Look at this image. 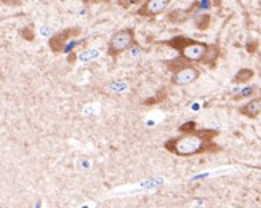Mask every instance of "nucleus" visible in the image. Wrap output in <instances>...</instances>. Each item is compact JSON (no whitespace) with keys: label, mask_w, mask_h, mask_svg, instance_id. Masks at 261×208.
I'll use <instances>...</instances> for the list:
<instances>
[{"label":"nucleus","mask_w":261,"mask_h":208,"mask_svg":"<svg viewBox=\"0 0 261 208\" xmlns=\"http://www.w3.org/2000/svg\"><path fill=\"white\" fill-rule=\"evenodd\" d=\"M217 136V130H192L168 140L164 147L178 157H192L205 152H215L220 151V147L213 143Z\"/></svg>","instance_id":"1"},{"label":"nucleus","mask_w":261,"mask_h":208,"mask_svg":"<svg viewBox=\"0 0 261 208\" xmlns=\"http://www.w3.org/2000/svg\"><path fill=\"white\" fill-rule=\"evenodd\" d=\"M161 43L176 50L179 53V56L185 58V60L189 63L199 61V63H205L208 66H213L218 58L217 45H208L205 42H199L194 39H189L186 36H176L168 40H164Z\"/></svg>","instance_id":"2"},{"label":"nucleus","mask_w":261,"mask_h":208,"mask_svg":"<svg viewBox=\"0 0 261 208\" xmlns=\"http://www.w3.org/2000/svg\"><path fill=\"white\" fill-rule=\"evenodd\" d=\"M136 45V32L135 28H123L116 31L108 42V55L117 58L123 51H128Z\"/></svg>","instance_id":"3"},{"label":"nucleus","mask_w":261,"mask_h":208,"mask_svg":"<svg viewBox=\"0 0 261 208\" xmlns=\"http://www.w3.org/2000/svg\"><path fill=\"white\" fill-rule=\"evenodd\" d=\"M172 0H144V2L136 10V15L141 18H155L162 15L168 8Z\"/></svg>","instance_id":"4"},{"label":"nucleus","mask_w":261,"mask_h":208,"mask_svg":"<svg viewBox=\"0 0 261 208\" xmlns=\"http://www.w3.org/2000/svg\"><path fill=\"white\" fill-rule=\"evenodd\" d=\"M200 77V72L199 69L191 66V64H186L183 67H178L173 71V75H172V84L176 85V87H185V85H189L192 82H196V80Z\"/></svg>","instance_id":"5"},{"label":"nucleus","mask_w":261,"mask_h":208,"mask_svg":"<svg viewBox=\"0 0 261 208\" xmlns=\"http://www.w3.org/2000/svg\"><path fill=\"white\" fill-rule=\"evenodd\" d=\"M74 34H79V29H66L63 32H58L55 34V36L50 39V48L55 51V53H60V51H64L67 42L72 39Z\"/></svg>","instance_id":"6"},{"label":"nucleus","mask_w":261,"mask_h":208,"mask_svg":"<svg viewBox=\"0 0 261 208\" xmlns=\"http://www.w3.org/2000/svg\"><path fill=\"white\" fill-rule=\"evenodd\" d=\"M239 112L248 119H256L261 114V98H253L248 102H245L244 106L239 108Z\"/></svg>","instance_id":"7"},{"label":"nucleus","mask_w":261,"mask_h":208,"mask_svg":"<svg viewBox=\"0 0 261 208\" xmlns=\"http://www.w3.org/2000/svg\"><path fill=\"white\" fill-rule=\"evenodd\" d=\"M192 13H194V7H191L189 10H173L170 11L167 18L175 24H181V22H186L192 16Z\"/></svg>","instance_id":"8"},{"label":"nucleus","mask_w":261,"mask_h":208,"mask_svg":"<svg viewBox=\"0 0 261 208\" xmlns=\"http://www.w3.org/2000/svg\"><path fill=\"white\" fill-rule=\"evenodd\" d=\"M210 21H212V18H210L208 13H202V11H199V13L196 15V18H194V24H196L197 29L205 31L210 26Z\"/></svg>","instance_id":"9"},{"label":"nucleus","mask_w":261,"mask_h":208,"mask_svg":"<svg viewBox=\"0 0 261 208\" xmlns=\"http://www.w3.org/2000/svg\"><path fill=\"white\" fill-rule=\"evenodd\" d=\"M252 77H253V71H252V69H241V71L237 72L236 77H234V84H245Z\"/></svg>","instance_id":"10"},{"label":"nucleus","mask_w":261,"mask_h":208,"mask_svg":"<svg viewBox=\"0 0 261 208\" xmlns=\"http://www.w3.org/2000/svg\"><path fill=\"white\" fill-rule=\"evenodd\" d=\"M256 91V87H247V88H244L239 95L236 96V99H239V98H244V96H250V95H253Z\"/></svg>","instance_id":"11"},{"label":"nucleus","mask_w":261,"mask_h":208,"mask_svg":"<svg viewBox=\"0 0 261 208\" xmlns=\"http://www.w3.org/2000/svg\"><path fill=\"white\" fill-rule=\"evenodd\" d=\"M98 56V51L96 50H88L87 53H82L81 56V61H88V60H93V58H96Z\"/></svg>","instance_id":"12"},{"label":"nucleus","mask_w":261,"mask_h":208,"mask_svg":"<svg viewBox=\"0 0 261 208\" xmlns=\"http://www.w3.org/2000/svg\"><path fill=\"white\" fill-rule=\"evenodd\" d=\"M87 4H105V2H109V0H84Z\"/></svg>","instance_id":"13"},{"label":"nucleus","mask_w":261,"mask_h":208,"mask_svg":"<svg viewBox=\"0 0 261 208\" xmlns=\"http://www.w3.org/2000/svg\"><path fill=\"white\" fill-rule=\"evenodd\" d=\"M259 7H261V0H259Z\"/></svg>","instance_id":"14"},{"label":"nucleus","mask_w":261,"mask_h":208,"mask_svg":"<svg viewBox=\"0 0 261 208\" xmlns=\"http://www.w3.org/2000/svg\"><path fill=\"white\" fill-rule=\"evenodd\" d=\"M136 2H140V0H136Z\"/></svg>","instance_id":"15"}]
</instances>
